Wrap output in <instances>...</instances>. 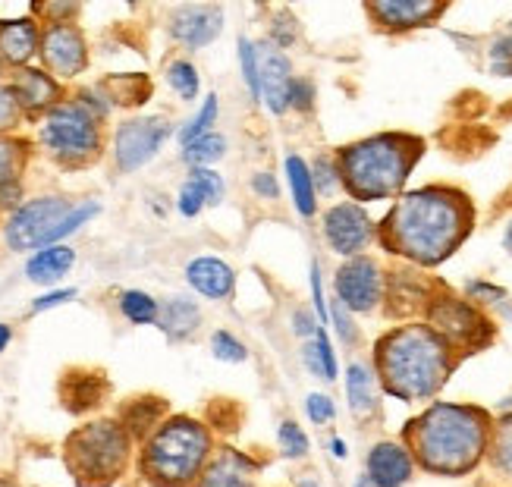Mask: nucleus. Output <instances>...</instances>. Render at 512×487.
<instances>
[{
    "label": "nucleus",
    "instance_id": "1",
    "mask_svg": "<svg viewBox=\"0 0 512 487\" xmlns=\"http://www.w3.org/2000/svg\"><path fill=\"white\" fill-rule=\"evenodd\" d=\"M469 230V208L447 189H421L403 195L384 224L387 246L421 264L447 258Z\"/></svg>",
    "mask_w": 512,
    "mask_h": 487
},
{
    "label": "nucleus",
    "instance_id": "2",
    "mask_svg": "<svg viewBox=\"0 0 512 487\" xmlns=\"http://www.w3.org/2000/svg\"><path fill=\"white\" fill-rule=\"evenodd\" d=\"M491 431V418L475 406L434 403L409 425V450L434 475H469L491 447Z\"/></svg>",
    "mask_w": 512,
    "mask_h": 487
},
{
    "label": "nucleus",
    "instance_id": "3",
    "mask_svg": "<svg viewBox=\"0 0 512 487\" xmlns=\"http://www.w3.org/2000/svg\"><path fill=\"white\" fill-rule=\"evenodd\" d=\"M450 346L431 327H399L377 343V368L387 393L403 403H421L447 384Z\"/></svg>",
    "mask_w": 512,
    "mask_h": 487
},
{
    "label": "nucleus",
    "instance_id": "4",
    "mask_svg": "<svg viewBox=\"0 0 512 487\" xmlns=\"http://www.w3.org/2000/svg\"><path fill=\"white\" fill-rule=\"evenodd\" d=\"M418 151L421 145L409 136H374L355 142L340 151V180L362 202L390 198L403 189Z\"/></svg>",
    "mask_w": 512,
    "mask_h": 487
},
{
    "label": "nucleus",
    "instance_id": "5",
    "mask_svg": "<svg viewBox=\"0 0 512 487\" xmlns=\"http://www.w3.org/2000/svg\"><path fill=\"white\" fill-rule=\"evenodd\" d=\"M211 456V434L202 422L176 415L148 437L142 453V475L154 487H189L205 472Z\"/></svg>",
    "mask_w": 512,
    "mask_h": 487
},
{
    "label": "nucleus",
    "instance_id": "6",
    "mask_svg": "<svg viewBox=\"0 0 512 487\" xmlns=\"http://www.w3.org/2000/svg\"><path fill=\"white\" fill-rule=\"evenodd\" d=\"M63 459L79 487H107L126 469L129 431L117 422L85 425L66 437Z\"/></svg>",
    "mask_w": 512,
    "mask_h": 487
},
{
    "label": "nucleus",
    "instance_id": "7",
    "mask_svg": "<svg viewBox=\"0 0 512 487\" xmlns=\"http://www.w3.org/2000/svg\"><path fill=\"white\" fill-rule=\"evenodd\" d=\"M41 142L60 161H82L101 145L98 117L79 101L54 104L41 123Z\"/></svg>",
    "mask_w": 512,
    "mask_h": 487
},
{
    "label": "nucleus",
    "instance_id": "8",
    "mask_svg": "<svg viewBox=\"0 0 512 487\" xmlns=\"http://www.w3.org/2000/svg\"><path fill=\"white\" fill-rule=\"evenodd\" d=\"M73 211L63 198H35V202L22 205L7 224V242L13 249H48V239L57 230V224Z\"/></svg>",
    "mask_w": 512,
    "mask_h": 487
},
{
    "label": "nucleus",
    "instance_id": "9",
    "mask_svg": "<svg viewBox=\"0 0 512 487\" xmlns=\"http://www.w3.org/2000/svg\"><path fill=\"white\" fill-rule=\"evenodd\" d=\"M170 136V123L164 117H139L129 120L117 129L114 139V158L120 170H139L145 167L158 148L164 145V139Z\"/></svg>",
    "mask_w": 512,
    "mask_h": 487
},
{
    "label": "nucleus",
    "instance_id": "10",
    "mask_svg": "<svg viewBox=\"0 0 512 487\" xmlns=\"http://www.w3.org/2000/svg\"><path fill=\"white\" fill-rule=\"evenodd\" d=\"M324 236L330 242V249L337 255H355L368 246L371 239V220L365 214V208L343 202L333 205L324 214Z\"/></svg>",
    "mask_w": 512,
    "mask_h": 487
},
{
    "label": "nucleus",
    "instance_id": "11",
    "mask_svg": "<svg viewBox=\"0 0 512 487\" xmlns=\"http://www.w3.org/2000/svg\"><path fill=\"white\" fill-rule=\"evenodd\" d=\"M337 293L349 312H371L381 302V271L368 258H352L337 271Z\"/></svg>",
    "mask_w": 512,
    "mask_h": 487
},
{
    "label": "nucleus",
    "instance_id": "12",
    "mask_svg": "<svg viewBox=\"0 0 512 487\" xmlns=\"http://www.w3.org/2000/svg\"><path fill=\"white\" fill-rule=\"evenodd\" d=\"M41 57H44V66L60 76V79H73L85 70V41L82 35L66 26V22H54V26L44 32L41 38Z\"/></svg>",
    "mask_w": 512,
    "mask_h": 487
},
{
    "label": "nucleus",
    "instance_id": "13",
    "mask_svg": "<svg viewBox=\"0 0 512 487\" xmlns=\"http://www.w3.org/2000/svg\"><path fill=\"white\" fill-rule=\"evenodd\" d=\"M365 469H368L365 478L374 487H406L412 481V472H415V456L403 444L381 440V444L371 447V453L365 459Z\"/></svg>",
    "mask_w": 512,
    "mask_h": 487
},
{
    "label": "nucleus",
    "instance_id": "14",
    "mask_svg": "<svg viewBox=\"0 0 512 487\" xmlns=\"http://www.w3.org/2000/svg\"><path fill=\"white\" fill-rule=\"evenodd\" d=\"M220 26H224V10L208 4H192L173 13L170 35L180 44H186V48H205V44H211L220 35Z\"/></svg>",
    "mask_w": 512,
    "mask_h": 487
},
{
    "label": "nucleus",
    "instance_id": "15",
    "mask_svg": "<svg viewBox=\"0 0 512 487\" xmlns=\"http://www.w3.org/2000/svg\"><path fill=\"white\" fill-rule=\"evenodd\" d=\"M258 70H261V98L264 104L283 114L289 107V88H293V70H289V60L277 48H258Z\"/></svg>",
    "mask_w": 512,
    "mask_h": 487
},
{
    "label": "nucleus",
    "instance_id": "16",
    "mask_svg": "<svg viewBox=\"0 0 512 487\" xmlns=\"http://www.w3.org/2000/svg\"><path fill=\"white\" fill-rule=\"evenodd\" d=\"M258 466L239 450H220L208 459L205 472L198 475L195 487H255Z\"/></svg>",
    "mask_w": 512,
    "mask_h": 487
},
{
    "label": "nucleus",
    "instance_id": "17",
    "mask_svg": "<svg viewBox=\"0 0 512 487\" xmlns=\"http://www.w3.org/2000/svg\"><path fill=\"white\" fill-rule=\"evenodd\" d=\"M443 7L428 4V0H381V4H371L368 13L381 22L384 29H418L431 22Z\"/></svg>",
    "mask_w": 512,
    "mask_h": 487
},
{
    "label": "nucleus",
    "instance_id": "18",
    "mask_svg": "<svg viewBox=\"0 0 512 487\" xmlns=\"http://www.w3.org/2000/svg\"><path fill=\"white\" fill-rule=\"evenodd\" d=\"M186 280L195 293H202L208 299H227L233 293L236 274L230 264L220 258H195L186 268Z\"/></svg>",
    "mask_w": 512,
    "mask_h": 487
},
{
    "label": "nucleus",
    "instance_id": "19",
    "mask_svg": "<svg viewBox=\"0 0 512 487\" xmlns=\"http://www.w3.org/2000/svg\"><path fill=\"white\" fill-rule=\"evenodd\" d=\"M76 252L70 246H48V249H38L29 261H26V277L32 283H57L66 271L73 268Z\"/></svg>",
    "mask_w": 512,
    "mask_h": 487
},
{
    "label": "nucleus",
    "instance_id": "20",
    "mask_svg": "<svg viewBox=\"0 0 512 487\" xmlns=\"http://www.w3.org/2000/svg\"><path fill=\"white\" fill-rule=\"evenodd\" d=\"M346 400L355 418H368L377 412V387H374V374L368 365L352 362L346 368Z\"/></svg>",
    "mask_w": 512,
    "mask_h": 487
},
{
    "label": "nucleus",
    "instance_id": "21",
    "mask_svg": "<svg viewBox=\"0 0 512 487\" xmlns=\"http://www.w3.org/2000/svg\"><path fill=\"white\" fill-rule=\"evenodd\" d=\"M13 92H16V101L19 107H29V110H41V107H51L54 98H57V82L48 76V73H38V70H22L16 73V82H13Z\"/></svg>",
    "mask_w": 512,
    "mask_h": 487
},
{
    "label": "nucleus",
    "instance_id": "22",
    "mask_svg": "<svg viewBox=\"0 0 512 487\" xmlns=\"http://www.w3.org/2000/svg\"><path fill=\"white\" fill-rule=\"evenodd\" d=\"M38 48V29L29 19H16V22H4L0 29V54H4L10 63H26Z\"/></svg>",
    "mask_w": 512,
    "mask_h": 487
},
{
    "label": "nucleus",
    "instance_id": "23",
    "mask_svg": "<svg viewBox=\"0 0 512 487\" xmlns=\"http://www.w3.org/2000/svg\"><path fill=\"white\" fill-rule=\"evenodd\" d=\"M434 321H437V327L443 330V334L453 337V340H469L472 334H478V327H481V321H478V315L472 312V308L462 305V302H453V299H447L437 308Z\"/></svg>",
    "mask_w": 512,
    "mask_h": 487
},
{
    "label": "nucleus",
    "instance_id": "24",
    "mask_svg": "<svg viewBox=\"0 0 512 487\" xmlns=\"http://www.w3.org/2000/svg\"><path fill=\"white\" fill-rule=\"evenodd\" d=\"M198 321H202V315H198L195 302L189 299H170L164 308H161V330L170 337V340H186L189 334H195Z\"/></svg>",
    "mask_w": 512,
    "mask_h": 487
},
{
    "label": "nucleus",
    "instance_id": "25",
    "mask_svg": "<svg viewBox=\"0 0 512 487\" xmlns=\"http://www.w3.org/2000/svg\"><path fill=\"white\" fill-rule=\"evenodd\" d=\"M286 180H289V192H293L299 214L302 217L315 214V176H311V170L305 167L299 154H289L286 158Z\"/></svg>",
    "mask_w": 512,
    "mask_h": 487
},
{
    "label": "nucleus",
    "instance_id": "26",
    "mask_svg": "<svg viewBox=\"0 0 512 487\" xmlns=\"http://www.w3.org/2000/svg\"><path fill=\"white\" fill-rule=\"evenodd\" d=\"M104 396V384L95 378V374H82V378H70L63 384V400L70 403L73 412L82 409H95Z\"/></svg>",
    "mask_w": 512,
    "mask_h": 487
},
{
    "label": "nucleus",
    "instance_id": "27",
    "mask_svg": "<svg viewBox=\"0 0 512 487\" xmlns=\"http://www.w3.org/2000/svg\"><path fill=\"white\" fill-rule=\"evenodd\" d=\"M161 415H164V400H132V406L126 409V431L145 437L151 428H161Z\"/></svg>",
    "mask_w": 512,
    "mask_h": 487
},
{
    "label": "nucleus",
    "instance_id": "28",
    "mask_svg": "<svg viewBox=\"0 0 512 487\" xmlns=\"http://www.w3.org/2000/svg\"><path fill=\"white\" fill-rule=\"evenodd\" d=\"M487 456H491V466L512 478V415H506L503 422L491 431V447H487Z\"/></svg>",
    "mask_w": 512,
    "mask_h": 487
},
{
    "label": "nucleus",
    "instance_id": "29",
    "mask_svg": "<svg viewBox=\"0 0 512 487\" xmlns=\"http://www.w3.org/2000/svg\"><path fill=\"white\" fill-rule=\"evenodd\" d=\"M120 312L126 315V321H132V324H154L161 318V308H158V302H154L148 293H142V290H126L123 296H120Z\"/></svg>",
    "mask_w": 512,
    "mask_h": 487
},
{
    "label": "nucleus",
    "instance_id": "30",
    "mask_svg": "<svg viewBox=\"0 0 512 487\" xmlns=\"http://www.w3.org/2000/svg\"><path fill=\"white\" fill-rule=\"evenodd\" d=\"M224 151H227V139L217 136V132H208L205 139H198V142L183 148V161L192 167H208L211 161L224 158Z\"/></svg>",
    "mask_w": 512,
    "mask_h": 487
},
{
    "label": "nucleus",
    "instance_id": "31",
    "mask_svg": "<svg viewBox=\"0 0 512 487\" xmlns=\"http://www.w3.org/2000/svg\"><path fill=\"white\" fill-rule=\"evenodd\" d=\"M167 82L173 85V92L183 101H195L198 95V70L189 60H173L167 66Z\"/></svg>",
    "mask_w": 512,
    "mask_h": 487
},
{
    "label": "nucleus",
    "instance_id": "32",
    "mask_svg": "<svg viewBox=\"0 0 512 487\" xmlns=\"http://www.w3.org/2000/svg\"><path fill=\"white\" fill-rule=\"evenodd\" d=\"M214 120H217V95H208V98H205V107L198 110L195 120H189V123L180 129V142H183V148L192 145V142H198V139H205L208 132H211V126H214Z\"/></svg>",
    "mask_w": 512,
    "mask_h": 487
},
{
    "label": "nucleus",
    "instance_id": "33",
    "mask_svg": "<svg viewBox=\"0 0 512 487\" xmlns=\"http://www.w3.org/2000/svg\"><path fill=\"white\" fill-rule=\"evenodd\" d=\"M239 66L242 76H246V85L252 98H261V70H258V48L249 38H239Z\"/></svg>",
    "mask_w": 512,
    "mask_h": 487
},
{
    "label": "nucleus",
    "instance_id": "34",
    "mask_svg": "<svg viewBox=\"0 0 512 487\" xmlns=\"http://www.w3.org/2000/svg\"><path fill=\"white\" fill-rule=\"evenodd\" d=\"M277 444H280L283 456H289V459H302V456H308V437H305V431H302L296 422H283V425H280V431H277Z\"/></svg>",
    "mask_w": 512,
    "mask_h": 487
},
{
    "label": "nucleus",
    "instance_id": "35",
    "mask_svg": "<svg viewBox=\"0 0 512 487\" xmlns=\"http://www.w3.org/2000/svg\"><path fill=\"white\" fill-rule=\"evenodd\" d=\"M211 349H214V359L230 362V365H239V362L249 359L246 346H242L233 334H227V330H217V334L211 337Z\"/></svg>",
    "mask_w": 512,
    "mask_h": 487
},
{
    "label": "nucleus",
    "instance_id": "36",
    "mask_svg": "<svg viewBox=\"0 0 512 487\" xmlns=\"http://www.w3.org/2000/svg\"><path fill=\"white\" fill-rule=\"evenodd\" d=\"M189 183H195L198 189H202L208 205H217L220 198H224V180H220V173H214L211 167H192Z\"/></svg>",
    "mask_w": 512,
    "mask_h": 487
},
{
    "label": "nucleus",
    "instance_id": "37",
    "mask_svg": "<svg viewBox=\"0 0 512 487\" xmlns=\"http://www.w3.org/2000/svg\"><path fill=\"white\" fill-rule=\"evenodd\" d=\"M98 214V205L95 202H88V205H79V208H73L70 214H66L60 224H57V230L51 233V239H48V246H57L60 239H66L70 233H76L88 217H95Z\"/></svg>",
    "mask_w": 512,
    "mask_h": 487
},
{
    "label": "nucleus",
    "instance_id": "38",
    "mask_svg": "<svg viewBox=\"0 0 512 487\" xmlns=\"http://www.w3.org/2000/svg\"><path fill=\"white\" fill-rule=\"evenodd\" d=\"M19 158H22V145L0 139V186H10L16 180Z\"/></svg>",
    "mask_w": 512,
    "mask_h": 487
},
{
    "label": "nucleus",
    "instance_id": "39",
    "mask_svg": "<svg viewBox=\"0 0 512 487\" xmlns=\"http://www.w3.org/2000/svg\"><path fill=\"white\" fill-rule=\"evenodd\" d=\"M305 412L311 418V425H330L333 415H337V406H333L327 393H311L305 400Z\"/></svg>",
    "mask_w": 512,
    "mask_h": 487
},
{
    "label": "nucleus",
    "instance_id": "40",
    "mask_svg": "<svg viewBox=\"0 0 512 487\" xmlns=\"http://www.w3.org/2000/svg\"><path fill=\"white\" fill-rule=\"evenodd\" d=\"M19 120V101L16 92L7 85H0V129H10Z\"/></svg>",
    "mask_w": 512,
    "mask_h": 487
},
{
    "label": "nucleus",
    "instance_id": "41",
    "mask_svg": "<svg viewBox=\"0 0 512 487\" xmlns=\"http://www.w3.org/2000/svg\"><path fill=\"white\" fill-rule=\"evenodd\" d=\"M205 205H208V202H205V195H202V189H198L195 183H186V186L180 189V214H183V217H195Z\"/></svg>",
    "mask_w": 512,
    "mask_h": 487
},
{
    "label": "nucleus",
    "instance_id": "42",
    "mask_svg": "<svg viewBox=\"0 0 512 487\" xmlns=\"http://www.w3.org/2000/svg\"><path fill=\"white\" fill-rule=\"evenodd\" d=\"M315 343H318V352H321V362H324V371H327V381H337V356H333V346H330V340H327V330H324V327H318Z\"/></svg>",
    "mask_w": 512,
    "mask_h": 487
},
{
    "label": "nucleus",
    "instance_id": "43",
    "mask_svg": "<svg viewBox=\"0 0 512 487\" xmlns=\"http://www.w3.org/2000/svg\"><path fill=\"white\" fill-rule=\"evenodd\" d=\"M315 186L321 189V192H333V189H337V183H340V170L337 167H333L327 158H321L318 164H315Z\"/></svg>",
    "mask_w": 512,
    "mask_h": 487
},
{
    "label": "nucleus",
    "instance_id": "44",
    "mask_svg": "<svg viewBox=\"0 0 512 487\" xmlns=\"http://www.w3.org/2000/svg\"><path fill=\"white\" fill-rule=\"evenodd\" d=\"M346 312H349V308H346L343 302H337V305H333V312H330V321L337 324L340 340H343V343H352V340H355V327H352V321H349Z\"/></svg>",
    "mask_w": 512,
    "mask_h": 487
},
{
    "label": "nucleus",
    "instance_id": "45",
    "mask_svg": "<svg viewBox=\"0 0 512 487\" xmlns=\"http://www.w3.org/2000/svg\"><path fill=\"white\" fill-rule=\"evenodd\" d=\"M302 359H305V368L315 374V378H324L327 381V371H324V362H321V352H318V343L315 340H305Z\"/></svg>",
    "mask_w": 512,
    "mask_h": 487
},
{
    "label": "nucleus",
    "instance_id": "46",
    "mask_svg": "<svg viewBox=\"0 0 512 487\" xmlns=\"http://www.w3.org/2000/svg\"><path fill=\"white\" fill-rule=\"evenodd\" d=\"M311 101H315V88H311L305 79H296L293 88H289V104L299 107V110H308Z\"/></svg>",
    "mask_w": 512,
    "mask_h": 487
},
{
    "label": "nucleus",
    "instance_id": "47",
    "mask_svg": "<svg viewBox=\"0 0 512 487\" xmlns=\"http://www.w3.org/2000/svg\"><path fill=\"white\" fill-rule=\"evenodd\" d=\"M76 299V290H57V293H48V296H41L32 302V312H48V308H57L63 302H70Z\"/></svg>",
    "mask_w": 512,
    "mask_h": 487
},
{
    "label": "nucleus",
    "instance_id": "48",
    "mask_svg": "<svg viewBox=\"0 0 512 487\" xmlns=\"http://www.w3.org/2000/svg\"><path fill=\"white\" fill-rule=\"evenodd\" d=\"M311 293H315L318 315L327 321V318H330V312H327V302H324V286H321V268H318V264H311Z\"/></svg>",
    "mask_w": 512,
    "mask_h": 487
},
{
    "label": "nucleus",
    "instance_id": "49",
    "mask_svg": "<svg viewBox=\"0 0 512 487\" xmlns=\"http://www.w3.org/2000/svg\"><path fill=\"white\" fill-rule=\"evenodd\" d=\"M293 330H296V337H302V340H315L318 337V324L311 321V315L308 312H296V321H293Z\"/></svg>",
    "mask_w": 512,
    "mask_h": 487
},
{
    "label": "nucleus",
    "instance_id": "50",
    "mask_svg": "<svg viewBox=\"0 0 512 487\" xmlns=\"http://www.w3.org/2000/svg\"><path fill=\"white\" fill-rule=\"evenodd\" d=\"M252 186H255V192L258 195H264V198H277V180H274V176L271 173H258L255 176V180H252Z\"/></svg>",
    "mask_w": 512,
    "mask_h": 487
},
{
    "label": "nucleus",
    "instance_id": "51",
    "mask_svg": "<svg viewBox=\"0 0 512 487\" xmlns=\"http://www.w3.org/2000/svg\"><path fill=\"white\" fill-rule=\"evenodd\" d=\"M509 60H512V35L500 38L491 51V63H509Z\"/></svg>",
    "mask_w": 512,
    "mask_h": 487
},
{
    "label": "nucleus",
    "instance_id": "52",
    "mask_svg": "<svg viewBox=\"0 0 512 487\" xmlns=\"http://www.w3.org/2000/svg\"><path fill=\"white\" fill-rule=\"evenodd\" d=\"M330 450H333V456H337V459H346V456H349L346 440H340V437H333V440H330Z\"/></svg>",
    "mask_w": 512,
    "mask_h": 487
},
{
    "label": "nucleus",
    "instance_id": "53",
    "mask_svg": "<svg viewBox=\"0 0 512 487\" xmlns=\"http://www.w3.org/2000/svg\"><path fill=\"white\" fill-rule=\"evenodd\" d=\"M491 70H494L497 76H512V60H509V63H491Z\"/></svg>",
    "mask_w": 512,
    "mask_h": 487
},
{
    "label": "nucleus",
    "instance_id": "54",
    "mask_svg": "<svg viewBox=\"0 0 512 487\" xmlns=\"http://www.w3.org/2000/svg\"><path fill=\"white\" fill-rule=\"evenodd\" d=\"M10 337H13V334H10V327H7V324H0V352H4V349H7Z\"/></svg>",
    "mask_w": 512,
    "mask_h": 487
},
{
    "label": "nucleus",
    "instance_id": "55",
    "mask_svg": "<svg viewBox=\"0 0 512 487\" xmlns=\"http://www.w3.org/2000/svg\"><path fill=\"white\" fill-rule=\"evenodd\" d=\"M296 487H321V484H318L315 478H302V481H299Z\"/></svg>",
    "mask_w": 512,
    "mask_h": 487
},
{
    "label": "nucleus",
    "instance_id": "56",
    "mask_svg": "<svg viewBox=\"0 0 512 487\" xmlns=\"http://www.w3.org/2000/svg\"><path fill=\"white\" fill-rule=\"evenodd\" d=\"M355 487H374V484L368 478H359V481H355Z\"/></svg>",
    "mask_w": 512,
    "mask_h": 487
},
{
    "label": "nucleus",
    "instance_id": "57",
    "mask_svg": "<svg viewBox=\"0 0 512 487\" xmlns=\"http://www.w3.org/2000/svg\"><path fill=\"white\" fill-rule=\"evenodd\" d=\"M506 249H512V227L506 230Z\"/></svg>",
    "mask_w": 512,
    "mask_h": 487
},
{
    "label": "nucleus",
    "instance_id": "58",
    "mask_svg": "<svg viewBox=\"0 0 512 487\" xmlns=\"http://www.w3.org/2000/svg\"><path fill=\"white\" fill-rule=\"evenodd\" d=\"M0 487H16V484L10 478H0Z\"/></svg>",
    "mask_w": 512,
    "mask_h": 487
}]
</instances>
